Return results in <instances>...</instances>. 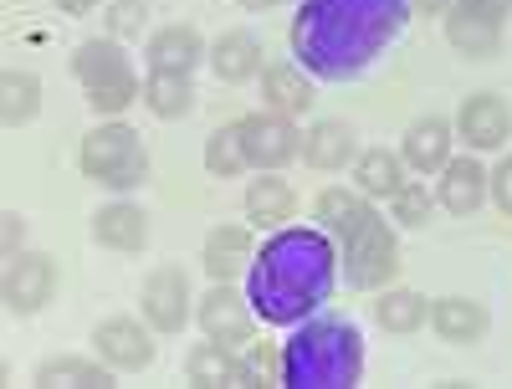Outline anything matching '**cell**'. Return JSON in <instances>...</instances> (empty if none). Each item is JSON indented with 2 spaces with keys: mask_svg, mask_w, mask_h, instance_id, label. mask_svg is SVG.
I'll return each instance as SVG.
<instances>
[{
  "mask_svg": "<svg viewBox=\"0 0 512 389\" xmlns=\"http://www.w3.org/2000/svg\"><path fill=\"white\" fill-rule=\"evenodd\" d=\"M57 292V262L47 251H11L6 256V272H0V302H6L11 318H36L41 308L52 302Z\"/></svg>",
  "mask_w": 512,
  "mask_h": 389,
  "instance_id": "obj_6",
  "label": "cell"
},
{
  "mask_svg": "<svg viewBox=\"0 0 512 389\" xmlns=\"http://www.w3.org/2000/svg\"><path fill=\"white\" fill-rule=\"evenodd\" d=\"M303 159H308V169H323V175H333V169H349V164L359 159L354 123H344V118H318V123H308Z\"/></svg>",
  "mask_w": 512,
  "mask_h": 389,
  "instance_id": "obj_18",
  "label": "cell"
},
{
  "mask_svg": "<svg viewBox=\"0 0 512 389\" xmlns=\"http://www.w3.org/2000/svg\"><path fill=\"white\" fill-rule=\"evenodd\" d=\"M364 338L344 318H313L282 349V384H359Z\"/></svg>",
  "mask_w": 512,
  "mask_h": 389,
  "instance_id": "obj_3",
  "label": "cell"
},
{
  "mask_svg": "<svg viewBox=\"0 0 512 389\" xmlns=\"http://www.w3.org/2000/svg\"><path fill=\"white\" fill-rule=\"evenodd\" d=\"M482 200H487V169L477 164V154L466 149V154H451L446 159V169H441V185H436V205L446 210V215H477L482 210Z\"/></svg>",
  "mask_w": 512,
  "mask_h": 389,
  "instance_id": "obj_13",
  "label": "cell"
},
{
  "mask_svg": "<svg viewBox=\"0 0 512 389\" xmlns=\"http://www.w3.org/2000/svg\"><path fill=\"white\" fill-rule=\"evenodd\" d=\"M241 11H272V6H282V0H236Z\"/></svg>",
  "mask_w": 512,
  "mask_h": 389,
  "instance_id": "obj_41",
  "label": "cell"
},
{
  "mask_svg": "<svg viewBox=\"0 0 512 389\" xmlns=\"http://www.w3.org/2000/svg\"><path fill=\"white\" fill-rule=\"evenodd\" d=\"M128 72H134V62H128L118 36H88L72 52V77L82 88H98V82H113V77H128Z\"/></svg>",
  "mask_w": 512,
  "mask_h": 389,
  "instance_id": "obj_25",
  "label": "cell"
},
{
  "mask_svg": "<svg viewBox=\"0 0 512 389\" xmlns=\"http://www.w3.org/2000/svg\"><path fill=\"white\" fill-rule=\"evenodd\" d=\"M93 354L113 369V374H139L154 364V328L149 318H128V313H113L93 328Z\"/></svg>",
  "mask_w": 512,
  "mask_h": 389,
  "instance_id": "obj_9",
  "label": "cell"
},
{
  "mask_svg": "<svg viewBox=\"0 0 512 389\" xmlns=\"http://www.w3.org/2000/svg\"><path fill=\"white\" fill-rule=\"evenodd\" d=\"M57 6H62V16H88V11L103 6V0H57Z\"/></svg>",
  "mask_w": 512,
  "mask_h": 389,
  "instance_id": "obj_40",
  "label": "cell"
},
{
  "mask_svg": "<svg viewBox=\"0 0 512 389\" xmlns=\"http://www.w3.org/2000/svg\"><path fill=\"white\" fill-rule=\"evenodd\" d=\"M195 323H200L205 338L241 349V343L256 338V302L236 282H210V292L195 297Z\"/></svg>",
  "mask_w": 512,
  "mask_h": 389,
  "instance_id": "obj_8",
  "label": "cell"
},
{
  "mask_svg": "<svg viewBox=\"0 0 512 389\" xmlns=\"http://www.w3.org/2000/svg\"><path fill=\"white\" fill-rule=\"evenodd\" d=\"M374 215H379V210H374V200H369L359 185H354V190H349V185H328V190L313 200V221H318V231H328L333 241L354 236L359 226L374 221Z\"/></svg>",
  "mask_w": 512,
  "mask_h": 389,
  "instance_id": "obj_17",
  "label": "cell"
},
{
  "mask_svg": "<svg viewBox=\"0 0 512 389\" xmlns=\"http://www.w3.org/2000/svg\"><path fill=\"white\" fill-rule=\"evenodd\" d=\"M236 128H241L251 169H287L292 159H303V128H297V118H287V113L256 108V113H241Z\"/></svg>",
  "mask_w": 512,
  "mask_h": 389,
  "instance_id": "obj_7",
  "label": "cell"
},
{
  "mask_svg": "<svg viewBox=\"0 0 512 389\" xmlns=\"http://www.w3.org/2000/svg\"><path fill=\"white\" fill-rule=\"evenodd\" d=\"M338 256L328 231H277L251 262V302L267 323H303L333 292Z\"/></svg>",
  "mask_w": 512,
  "mask_h": 389,
  "instance_id": "obj_1",
  "label": "cell"
},
{
  "mask_svg": "<svg viewBox=\"0 0 512 389\" xmlns=\"http://www.w3.org/2000/svg\"><path fill=\"white\" fill-rule=\"evenodd\" d=\"M487 195L497 200V210L512 221V154H502L497 169H487Z\"/></svg>",
  "mask_w": 512,
  "mask_h": 389,
  "instance_id": "obj_35",
  "label": "cell"
},
{
  "mask_svg": "<svg viewBox=\"0 0 512 389\" xmlns=\"http://www.w3.org/2000/svg\"><path fill=\"white\" fill-rule=\"evenodd\" d=\"M93 241L108 251H144L149 246V210L134 200H113L93 215Z\"/></svg>",
  "mask_w": 512,
  "mask_h": 389,
  "instance_id": "obj_21",
  "label": "cell"
},
{
  "mask_svg": "<svg viewBox=\"0 0 512 389\" xmlns=\"http://www.w3.org/2000/svg\"><path fill=\"white\" fill-rule=\"evenodd\" d=\"M297 215V190L282 180V169H256V180L246 185V221L251 226H287Z\"/></svg>",
  "mask_w": 512,
  "mask_h": 389,
  "instance_id": "obj_20",
  "label": "cell"
},
{
  "mask_svg": "<svg viewBox=\"0 0 512 389\" xmlns=\"http://www.w3.org/2000/svg\"><path fill=\"white\" fill-rule=\"evenodd\" d=\"M395 272H400V236L384 215H374L369 226L338 241V277L354 292H384L395 282Z\"/></svg>",
  "mask_w": 512,
  "mask_h": 389,
  "instance_id": "obj_5",
  "label": "cell"
},
{
  "mask_svg": "<svg viewBox=\"0 0 512 389\" xmlns=\"http://www.w3.org/2000/svg\"><path fill=\"white\" fill-rule=\"evenodd\" d=\"M144 21H149V0H108V36L134 41L144 36Z\"/></svg>",
  "mask_w": 512,
  "mask_h": 389,
  "instance_id": "obj_34",
  "label": "cell"
},
{
  "mask_svg": "<svg viewBox=\"0 0 512 389\" xmlns=\"http://www.w3.org/2000/svg\"><path fill=\"white\" fill-rule=\"evenodd\" d=\"M246 369H251V384L256 379H262V374H272L277 384H282V359L267 349V343H256V349H251V359H246Z\"/></svg>",
  "mask_w": 512,
  "mask_h": 389,
  "instance_id": "obj_36",
  "label": "cell"
},
{
  "mask_svg": "<svg viewBox=\"0 0 512 389\" xmlns=\"http://www.w3.org/2000/svg\"><path fill=\"white\" fill-rule=\"evenodd\" d=\"M456 6V0H410V11H420V16H446Z\"/></svg>",
  "mask_w": 512,
  "mask_h": 389,
  "instance_id": "obj_38",
  "label": "cell"
},
{
  "mask_svg": "<svg viewBox=\"0 0 512 389\" xmlns=\"http://www.w3.org/2000/svg\"><path fill=\"white\" fill-rule=\"evenodd\" d=\"M431 328H436L441 343L472 349V343H482L492 333V313H487V302H477V297H436L431 302Z\"/></svg>",
  "mask_w": 512,
  "mask_h": 389,
  "instance_id": "obj_15",
  "label": "cell"
},
{
  "mask_svg": "<svg viewBox=\"0 0 512 389\" xmlns=\"http://www.w3.org/2000/svg\"><path fill=\"white\" fill-rule=\"evenodd\" d=\"M77 164H82V175L98 180L113 195H128L149 180V149L123 118H103L98 128H88L82 149H77Z\"/></svg>",
  "mask_w": 512,
  "mask_h": 389,
  "instance_id": "obj_4",
  "label": "cell"
},
{
  "mask_svg": "<svg viewBox=\"0 0 512 389\" xmlns=\"http://www.w3.org/2000/svg\"><path fill=\"white\" fill-rule=\"evenodd\" d=\"M405 180H410V164H405L400 149H359V159H354V185H359L369 200H395Z\"/></svg>",
  "mask_w": 512,
  "mask_h": 389,
  "instance_id": "obj_26",
  "label": "cell"
},
{
  "mask_svg": "<svg viewBox=\"0 0 512 389\" xmlns=\"http://www.w3.org/2000/svg\"><path fill=\"white\" fill-rule=\"evenodd\" d=\"M466 6H477V11H487V16L507 21V11H512V0H466Z\"/></svg>",
  "mask_w": 512,
  "mask_h": 389,
  "instance_id": "obj_39",
  "label": "cell"
},
{
  "mask_svg": "<svg viewBox=\"0 0 512 389\" xmlns=\"http://www.w3.org/2000/svg\"><path fill=\"white\" fill-rule=\"evenodd\" d=\"M390 215L405 226V231H420L425 221H431V185H420V180H405L400 195L390 200Z\"/></svg>",
  "mask_w": 512,
  "mask_h": 389,
  "instance_id": "obj_33",
  "label": "cell"
},
{
  "mask_svg": "<svg viewBox=\"0 0 512 389\" xmlns=\"http://www.w3.org/2000/svg\"><path fill=\"white\" fill-rule=\"evenodd\" d=\"M41 113V77L36 72H6L0 77V123L6 128H26Z\"/></svg>",
  "mask_w": 512,
  "mask_h": 389,
  "instance_id": "obj_29",
  "label": "cell"
},
{
  "mask_svg": "<svg viewBox=\"0 0 512 389\" xmlns=\"http://www.w3.org/2000/svg\"><path fill=\"white\" fill-rule=\"evenodd\" d=\"M451 123H456V139L472 149V154H492V149H502L507 134H512V113H507V103H502L497 93L461 98V108H456Z\"/></svg>",
  "mask_w": 512,
  "mask_h": 389,
  "instance_id": "obj_11",
  "label": "cell"
},
{
  "mask_svg": "<svg viewBox=\"0 0 512 389\" xmlns=\"http://www.w3.org/2000/svg\"><path fill=\"white\" fill-rule=\"evenodd\" d=\"M210 72H216L226 88H236V82H251V77H262L267 67V52H262V41H256V31H221L216 41H210Z\"/></svg>",
  "mask_w": 512,
  "mask_h": 389,
  "instance_id": "obj_19",
  "label": "cell"
},
{
  "mask_svg": "<svg viewBox=\"0 0 512 389\" xmlns=\"http://www.w3.org/2000/svg\"><path fill=\"white\" fill-rule=\"evenodd\" d=\"M446 41L466 62H492L502 52V21L477 11V6H466V0H456V6L446 11Z\"/></svg>",
  "mask_w": 512,
  "mask_h": 389,
  "instance_id": "obj_12",
  "label": "cell"
},
{
  "mask_svg": "<svg viewBox=\"0 0 512 389\" xmlns=\"http://www.w3.org/2000/svg\"><path fill=\"white\" fill-rule=\"evenodd\" d=\"M0 241H6V256L26 246V215H21V210H6V215H0Z\"/></svg>",
  "mask_w": 512,
  "mask_h": 389,
  "instance_id": "obj_37",
  "label": "cell"
},
{
  "mask_svg": "<svg viewBox=\"0 0 512 389\" xmlns=\"http://www.w3.org/2000/svg\"><path fill=\"white\" fill-rule=\"evenodd\" d=\"M205 57H210V47L195 26H159L144 47V62L159 72H195Z\"/></svg>",
  "mask_w": 512,
  "mask_h": 389,
  "instance_id": "obj_23",
  "label": "cell"
},
{
  "mask_svg": "<svg viewBox=\"0 0 512 389\" xmlns=\"http://www.w3.org/2000/svg\"><path fill=\"white\" fill-rule=\"evenodd\" d=\"M144 98V82L128 72V77H113V82H98V88H88V108L98 118H123L128 108H134Z\"/></svg>",
  "mask_w": 512,
  "mask_h": 389,
  "instance_id": "obj_32",
  "label": "cell"
},
{
  "mask_svg": "<svg viewBox=\"0 0 512 389\" xmlns=\"http://www.w3.org/2000/svg\"><path fill=\"white\" fill-rule=\"evenodd\" d=\"M139 308H144V318H149L154 333H180L195 318V292H190L185 267H175V262L154 267L144 277V287H139Z\"/></svg>",
  "mask_w": 512,
  "mask_h": 389,
  "instance_id": "obj_10",
  "label": "cell"
},
{
  "mask_svg": "<svg viewBox=\"0 0 512 389\" xmlns=\"http://www.w3.org/2000/svg\"><path fill=\"white\" fill-rule=\"evenodd\" d=\"M205 169H210L216 180H241L246 169H251L246 144H241V128H236V123L216 128V134L205 139Z\"/></svg>",
  "mask_w": 512,
  "mask_h": 389,
  "instance_id": "obj_31",
  "label": "cell"
},
{
  "mask_svg": "<svg viewBox=\"0 0 512 389\" xmlns=\"http://www.w3.org/2000/svg\"><path fill=\"white\" fill-rule=\"evenodd\" d=\"M344 31H349V57L354 72L374 62V52L400 31V0H313L303 6V21H297L292 41L318 72L338 77V62H344Z\"/></svg>",
  "mask_w": 512,
  "mask_h": 389,
  "instance_id": "obj_2",
  "label": "cell"
},
{
  "mask_svg": "<svg viewBox=\"0 0 512 389\" xmlns=\"http://www.w3.org/2000/svg\"><path fill=\"white\" fill-rule=\"evenodd\" d=\"M374 323L384 333H420L425 323H431V302H425L415 287H384L379 302H374Z\"/></svg>",
  "mask_w": 512,
  "mask_h": 389,
  "instance_id": "obj_28",
  "label": "cell"
},
{
  "mask_svg": "<svg viewBox=\"0 0 512 389\" xmlns=\"http://www.w3.org/2000/svg\"><path fill=\"white\" fill-rule=\"evenodd\" d=\"M251 262H256L251 226H216L200 246V267L210 272V282H236L241 272H251Z\"/></svg>",
  "mask_w": 512,
  "mask_h": 389,
  "instance_id": "obj_16",
  "label": "cell"
},
{
  "mask_svg": "<svg viewBox=\"0 0 512 389\" xmlns=\"http://www.w3.org/2000/svg\"><path fill=\"white\" fill-rule=\"evenodd\" d=\"M36 384H82V389H98L113 384V369L103 359H82V354H57V359H41L36 364Z\"/></svg>",
  "mask_w": 512,
  "mask_h": 389,
  "instance_id": "obj_30",
  "label": "cell"
},
{
  "mask_svg": "<svg viewBox=\"0 0 512 389\" xmlns=\"http://www.w3.org/2000/svg\"><path fill=\"white\" fill-rule=\"evenodd\" d=\"M262 108H272V113H287V118H303L308 108H313V82H308V72L303 67H292V62H272V67H262Z\"/></svg>",
  "mask_w": 512,
  "mask_h": 389,
  "instance_id": "obj_24",
  "label": "cell"
},
{
  "mask_svg": "<svg viewBox=\"0 0 512 389\" xmlns=\"http://www.w3.org/2000/svg\"><path fill=\"white\" fill-rule=\"evenodd\" d=\"M185 379L205 384V389H221V384H251V369H246V359L231 349V343L205 338V343H195V349L185 354Z\"/></svg>",
  "mask_w": 512,
  "mask_h": 389,
  "instance_id": "obj_22",
  "label": "cell"
},
{
  "mask_svg": "<svg viewBox=\"0 0 512 389\" xmlns=\"http://www.w3.org/2000/svg\"><path fill=\"white\" fill-rule=\"evenodd\" d=\"M144 108L154 118H164V123L190 118L195 113V82H190V72H159V67H149V77H144Z\"/></svg>",
  "mask_w": 512,
  "mask_h": 389,
  "instance_id": "obj_27",
  "label": "cell"
},
{
  "mask_svg": "<svg viewBox=\"0 0 512 389\" xmlns=\"http://www.w3.org/2000/svg\"><path fill=\"white\" fill-rule=\"evenodd\" d=\"M451 144H456V123L441 118V113H425L405 128L400 154H405V164L415 169V175H441L446 159H451Z\"/></svg>",
  "mask_w": 512,
  "mask_h": 389,
  "instance_id": "obj_14",
  "label": "cell"
}]
</instances>
